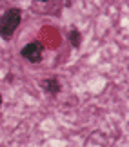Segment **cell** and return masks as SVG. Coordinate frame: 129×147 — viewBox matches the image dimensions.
Returning a JSON list of instances; mask_svg holds the SVG:
<instances>
[{"label":"cell","instance_id":"cell-2","mask_svg":"<svg viewBox=\"0 0 129 147\" xmlns=\"http://www.w3.org/2000/svg\"><path fill=\"white\" fill-rule=\"evenodd\" d=\"M42 53H44V46L40 42H29L20 51L22 58H26L27 62H31V64H38V62L42 60Z\"/></svg>","mask_w":129,"mask_h":147},{"label":"cell","instance_id":"cell-5","mask_svg":"<svg viewBox=\"0 0 129 147\" xmlns=\"http://www.w3.org/2000/svg\"><path fill=\"white\" fill-rule=\"evenodd\" d=\"M36 2H49V0H36Z\"/></svg>","mask_w":129,"mask_h":147},{"label":"cell","instance_id":"cell-6","mask_svg":"<svg viewBox=\"0 0 129 147\" xmlns=\"http://www.w3.org/2000/svg\"><path fill=\"white\" fill-rule=\"evenodd\" d=\"M0 107H2V94H0Z\"/></svg>","mask_w":129,"mask_h":147},{"label":"cell","instance_id":"cell-3","mask_svg":"<svg viewBox=\"0 0 129 147\" xmlns=\"http://www.w3.org/2000/svg\"><path fill=\"white\" fill-rule=\"evenodd\" d=\"M40 87L47 94H51V96H57V94L62 91V84H60V80H58L57 76H49V78L40 80Z\"/></svg>","mask_w":129,"mask_h":147},{"label":"cell","instance_id":"cell-1","mask_svg":"<svg viewBox=\"0 0 129 147\" xmlns=\"http://www.w3.org/2000/svg\"><path fill=\"white\" fill-rule=\"evenodd\" d=\"M22 22V11L18 7H9L4 11V15L0 16V38L9 40L15 35L16 27Z\"/></svg>","mask_w":129,"mask_h":147},{"label":"cell","instance_id":"cell-4","mask_svg":"<svg viewBox=\"0 0 129 147\" xmlns=\"http://www.w3.org/2000/svg\"><path fill=\"white\" fill-rule=\"evenodd\" d=\"M67 38H69V42H71V46L75 47V49H78L80 47V44H82V33L76 29L75 26L71 27L69 31H67Z\"/></svg>","mask_w":129,"mask_h":147}]
</instances>
